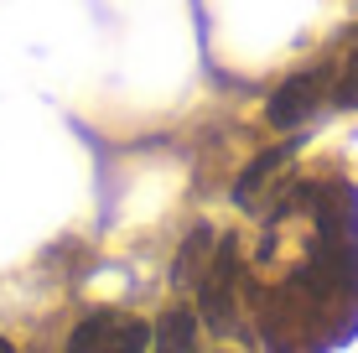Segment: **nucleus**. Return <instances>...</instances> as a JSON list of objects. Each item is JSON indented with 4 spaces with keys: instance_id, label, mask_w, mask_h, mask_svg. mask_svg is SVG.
<instances>
[{
    "instance_id": "f257e3e1",
    "label": "nucleus",
    "mask_w": 358,
    "mask_h": 353,
    "mask_svg": "<svg viewBox=\"0 0 358 353\" xmlns=\"http://www.w3.org/2000/svg\"><path fill=\"white\" fill-rule=\"evenodd\" d=\"M239 239H218L213 260H208L203 281H197V317L213 327L218 338H234L244 327V312H239Z\"/></svg>"
},
{
    "instance_id": "f03ea898",
    "label": "nucleus",
    "mask_w": 358,
    "mask_h": 353,
    "mask_svg": "<svg viewBox=\"0 0 358 353\" xmlns=\"http://www.w3.org/2000/svg\"><path fill=\"white\" fill-rule=\"evenodd\" d=\"M68 353H151V327L135 312L104 307V312H89L68 333Z\"/></svg>"
},
{
    "instance_id": "7ed1b4c3",
    "label": "nucleus",
    "mask_w": 358,
    "mask_h": 353,
    "mask_svg": "<svg viewBox=\"0 0 358 353\" xmlns=\"http://www.w3.org/2000/svg\"><path fill=\"white\" fill-rule=\"evenodd\" d=\"M327 89H332V73H327V68H306V73H296V78H286L275 94H270V109H265L270 125H275V130L306 125V120L322 109Z\"/></svg>"
},
{
    "instance_id": "20e7f679",
    "label": "nucleus",
    "mask_w": 358,
    "mask_h": 353,
    "mask_svg": "<svg viewBox=\"0 0 358 353\" xmlns=\"http://www.w3.org/2000/svg\"><path fill=\"white\" fill-rule=\"evenodd\" d=\"M197 312L192 307H171L162 312V322H156V333H151V348L156 353H197Z\"/></svg>"
},
{
    "instance_id": "39448f33",
    "label": "nucleus",
    "mask_w": 358,
    "mask_h": 353,
    "mask_svg": "<svg viewBox=\"0 0 358 353\" xmlns=\"http://www.w3.org/2000/svg\"><path fill=\"white\" fill-rule=\"evenodd\" d=\"M213 250H218V239H213V229H192L187 234V245H182L177 254V271H171V281L177 286H197L203 281V271H208V260H213Z\"/></svg>"
},
{
    "instance_id": "423d86ee",
    "label": "nucleus",
    "mask_w": 358,
    "mask_h": 353,
    "mask_svg": "<svg viewBox=\"0 0 358 353\" xmlns=\"http://www.w3.org/2000/svg\"><path fill=\"white\" fill-rule=\"evenodd\" d=\"M332 99L358 109V31H353L348 52H343V63H338V78H332Z\"/></svg>"
},
{
    "instance_id": "0eeeda50",
    "label": "nucleus",
    "mask_w": 358,
    "mask_h": 353,
    "mask_svg": "<svg viewBox=\"0 0 358 353\" xmlns=\"http://www.w3.org/2000/svg\"><path fill=\"white\" fill-rule=\"evenodd\" d=\"M0 353H16V348H10V343H6V338H0Z\"/></svg>"
}]
</instances>
